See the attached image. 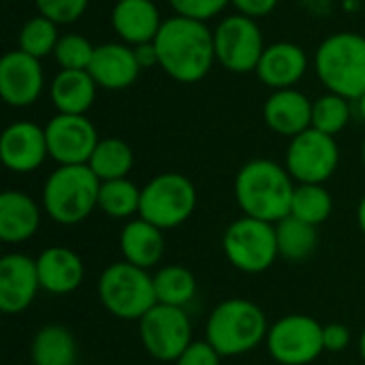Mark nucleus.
Returning a JSON list of instances; mask_svg holds the SVG:
<instances>
[{
  "instance_id": "nucleus-1",
  "label": "nucleus",
  "mask_w": 365,
  "mask_h": 365,
  "mask_svg": "<svg viewBox=\"0 0 365 365\" xmlns=\"http://www.w3.org/2000/svg\"><path fill=\"white\" fill-rule=\"evenodd\" d=\"M152 43L154 60L169 77L182 83L203 79L216 60L214 34L205 28L203 21L182 15L163 21Z\"/></svg>"
},
{
  "instance_id": "nucleus-2",
  "label": "nucleus",
  "mask_w": 365,
  "mask_h": 365,
  "mask_svg": "<svg viewBox=\"0 0 365 365\" xmlns=\"http://www.w3.org/2000/svg\"><path fill=\"white\" fill-rule=\"evenodd\" d=\"M293 195L295 180L274 160H250L235 175V201L244 216L276 225L291 216Z\"/></svg>"
},
{
  "instance_id": "nucleus-3",
  "label": "nucleus",
  "mask_w": 365,
  "mask_h": 365,
  "mask_svg": "<svg viewBox=\"0 0 365 365\" xmlns=\"http://www.w3.org/2000/svg\"><path fill=\"white\" fill-rule=\"evenodd\" d=\"M98 190L101 180L88 165H58L43 184L41 205L49 220L73 227L98 207Z\"/></svg>"
},
{
  "instance_id": "nucleus-4",
  "label": "nucleus",
  "mask_w": 365,
  "mask_h": 365,
  "mask_svg": "<svg viewBox=\"0 0 365 365\" xmlns=\"http://www.w3.org/2000/svg\"><path fill=\"white\" fill-rule=\"evenodd\" d=\"M269 323L265 312L250 299L231 297L220 302L207 317L205 340L225 357H237L265 342Z\"/></svg>"
},
{
  "instance_id": "nucleus-5",
  "label": "nucleus",
  "mask_w": 365,
  "mask_h": 365,
  "mask_svg": "<svg viewBox=\"0 0 365 365\" xmlns=\"http://www.w3.org/2000/svg\"><path fill=\"white\" fill-rule=\"evenodd\" d=\"M101 306L120 321H141L158 302L154 276L126 261L107 265L96 280Z\"/></svg>"
},
{
  "instance_id": "nucleus-6",
  "label": "nucleus",
  "mask_w": 365,
  "mask_h": 365,
  "mask_svg": "<svg viewBox=\"0 0 365 365\" xmlns=\"http://www.w3.org/2000/svg\"><path fill=\"white\" fill-rule=\"evenodd\" d=\"M314 64L331 94L357 101L365 94V36L340 32L325 38L317 51Z\"/></svg>"
},
{
  "instance_id": "nucleus-7",
  "label": "nucleus",
  "mask_w": 365,
  "mask_h": 365,
  "mask_svg": "<svg viewBox=\"0 0 365 365\" xmlns=\"http://www.w3.org/2000/svg\"><path fill=\"white\" fill-rule=\"evenodd\" d=\"M197 210V188L182 173H160L141 188L139 216L163 231L190 220Z\"/></svg>"
},
{
  "instance_id": "nucleus-8",
  "label": "nucleus",
  "mask_w": 365,
  "mask_h": 365,
  "mask_svg": "<svg viewBox=\"0 0 365 365\" xmlns=\"http://www.w3.org/2000/svg\"><path fill=\"white\" fill-rule=\"evenodd\" d=\"M222 252L237 272L252 276L263 274L280 257L276 227L265 220L242 216L225 229Z\"/></svg>"
},
{
  "instance_id": "nucleus-9",
  "label": "nucleus",
  "mask_w": 365,
  "mask_h": 365,
  "mask_svg": "<svg viewBox=\"0 0 365 365\" xmlns=\"http://www.w3.org/2000/svg\"><path fill=\"white\" fill-rule=\"evenodd\" d=\"M323 327L317 319L295 312L280 317L269 325L265 346L269 357L280 365H310L323 353Z\"/></svg>"
},
{
  "instance_id": "nucleus-10",
  "label": "nucleus",
  "mask_w": 365,
  "mask_h": 365,
  "mask_svg": "<svg viewBox=\"0 0 365 365\" xmlns=\"http://www.w3.org/2000/svg\"><path fill=\"white\" fill-rule=\"evenodd\" d=\"M139 323V340L145 353L163 364H175L178 357L195 342L192 323L186 308L156 304Z\"/></svg>"
},
{
  "instance_id": "nucleus-11",
  "label": "nucleus",
  "mask_w": 365,
  "mask_h": 365,
  "mask_svg": "<svg viewBox=\"0 0 365 365\" xmlns=\"http://www.w3.org/2000/svg\"><path fill=\"white\" fill-rule=\"evenodd\" d=\"M340 165V150L331 135L308 128L291 139L284 167L297 184H325Z\"/></svg>"
},
{
  "instance_id": "nucleus-12",
  "label": "nucleus",
  "mask_w": 365,
  "mask_h": 365,
  "mask_svg": "<svg viewBox=\"0 0 365 365\" xmlns=\"http://www.w3.org/2000/svg\"><path fill=\"white\" fill-rule=\"evenodd\" d=\"M216 60L233 73H250L259 66L265 51L259 26L248 15L222 19L214 32Z\"/></svg>"
},
{
  "instance_id": "nucleus-13",
  "label": "nucleus",
  "mask_w": 365,
  "mask_h": 365,
  "mask_svg": "<svg viewBox=\"0 0 365 365\" xmlns=\"http://www.w3.org/2000/svg\"><path fill=\"white\" fill-rule=\"evenodd\" d=\"M49 156L58 165H88L98 135L94 124L86 115L58 113L45 126Z\"/></svg>"
},
{
  "instance_id": "nucleus-14",
  "label": "nucleus",
  "mask_w": 365,
  "mask_h": 365,
  "mask_svg": "<svg viewBox=\"0 0 365 365\" xmlns=\"http://www.w3.org/2000/svg\"><path fill=\"white\" fill-rule=\"evenodd\" d=\"M41 289L36 259L24 252H6L0 259V310L9 317L26 312Z\"/></svg>"
},
{
  "instance_id": "nucleus-15",
  "label": "nucleus",
  "mask_w": 365,
  "mask_h": 365,
  "mask_svg": "<svg viewBox=\"0 0 365 365\" xmlns=\"http://www.w3.org/2000/svg\"><path fill=\"white\" fill-rule=\"evenodd\" d=\"M49 156L45 128L34 122H15L0 137L2 165L13 173H32Z\"/></svg>"
},
{
  "instance_id": "nucleus-16",
  "label": "nucleus",
  "mask_w": 365,
  "mask_h": 365,
  "mask_svg": "<svg viewBox=\"0 0 365 365\" xmlns=\"http://www.w3.org/2000/svg\"><path fill=\"white\" fill-rule=\"evenodd\" d=\"M43 90V68L38 58L15 49L0 60V96L11 107L32 105Z\"/></svg>"
},
{
  "instance_id": "nucleus-17",
  "label": "nucleus",
  "mask_w": 365,
  "mask_h": 365,
  "mask_svg": "<svg viewBox=\"0 0 365 365\" xmlns=\"http://www.w3.org/2000/svg\"><path fill=\"white\" fill-rule=\"evenodd\" d=\"M36 269L41 289L49 295H68L75 293L86 278L83 259L68 246L56 244L36 257Z\"/></svg>"
},
{
  "instance_id": "nucleus-18",
  "label": "nucleus",
  "mask_w": 365,
  "mask_h": 365,
  "mask_svg": "<svg viewBox=\"0 0 365 365\" xmlns=\"http://www.w3.org/2000/svg\"><path fill=\"white\" fill-rule=\"evenodd\" d=\"M43 205L28 192L6 190L0 195V240L4 244H24L41 229Z\"/></svg>"
},
{
  "instance_id": "nucleus-19",
  "label": "nucleus",
  "mask_w": 365,
  "mask_h": 365,
  "mask_svg": "<svg viewBox=\"0 0 365 365\" xmlns=\"http://www.w3.org/2000/svg\"><path fill=\"white\" fill-rule=\"evenodd\" d=\"M141 68L139 56L120 43H107L94 49V58L90 62L88 73L107 90H124L135 83Z\"/></svg>"
},
{
  "instance_id": "nucleus-20",
  "label": "nucleus",
  "mask_w": 365,
  "mask_h": 365,
  "mask_svg": "<svg viewBox=\"0 0 365 365\" xmlns=\"http://www.w3.org/2000/svg\"><path fill=\"white\" fill-rule=\"evenodd\" d=\"M265 124L284 137H297L312 128V103L297 90H276L263 107Z\"/></svg>"
},
{
  "instance_id": "nucleus-21",
  "label": "nucleus",
  "mask_w": 365,
  "mask_h": 365,
  "mask_svg": "<svg viewBox=\"0 0 365 365\" xmlns=\"http://www.w3.org/2000/svg\"><path fill=\"white\" fill-rule=\"evenodd\" d=\"M165 231L156 225L139 218L126 220V225L120 231V252L122 261L141 267L152 269L156 267L165 257Z\"/></svg>"
},
{
  "instance_id": "nucleus-22",
  "label": "nucleus",
  "mask_w": 365,
  "mask_h": 365,
  "mask_svg": "<svg viewBox=\"0 0 365 365\" xmlns=\"http://www.w3.org/2000/svg\"><path fill=\"white\" fill-rule=\"evenodd\" d=\"M257 73L261 81L274 90H287L306 73V53L299 45L276 43L265 47Z\"/></svg>"
},
{
  "instance_id": "nucleus-23",
  "label": "nucleus",
  "mask_w": 365,
  "mask_h": 365,
  "mask_svg": "<svg viewBox=\"0 0 365 365\" xmlns=\"http://www.w3.org/2000/svg\"><path fill=\"white\" fill-rule=\"evenodd\" d=\"M113 30L128 43L145 45L156 38L163 21L152 0H120L111 13Z\"/></svg>"
},
{
  "instance_id": "nucleus-24",
  "label": "nucleus",
  "mask_w": 365,
  "mask_h": 365,
  "mask_svg": "<svg viewBox=\"0 0 365 365\" xmlns=\"http://www.w3.org/2000/svg\"><path fill=\"white\" fill-rule=\"evenodd\" d=\"M96 98V81L88 71H60L51 83V101L58 113L86 115Z\"/></svg>"
},
{
  "instance_id": "nucleus-25",
  "label": "nucleus",
  "mask_w": 365,
  "mask_h": 365,
  "mask_svg": "<svg viewBox=\"0 0 365 365\" xmlns=\"http://www.w3.org/2000/svg\"><path fill=\"white\" fill-rule=\"evenodd\" d=\"M32 365H75L77 364V340L64 325H43L30 344Z\"/></svg>"
},
{
  "instance_id": "nucleus-26",
  "label": "nucleus",
  "mask_w": 365,
  "mask_h": 365,
  "mask_svg": "<svg viewBox=\"0 0 365 365\" xmlns=\"http://www.w3.org/2000/svg\"><path fill=\"white\" fill-rule=\"evenodd\" d=\"M154 291L158 304L186 308L197 297V278L188 267L169 263L156 269Z\"/></svg>"
},
{
  "instance_id": "nucleus-27",
  "label": "nucleus",
  "mask_w": 365,
  "mask_h": 365,
  "mask_svg": "<svg viewBox=\"0 0 365 365\" xmlns=\"http://www.w3.org/2000/svg\"><path fill=\"white\" fill-rule=\"evenodd\" d=\"M276 240H278V252L282 259L291 263H302L310 259L319 244L317 227L295 218L287 216L284 220L276 222Z\"/></svg>"
},
{
  "instance_id": "nucleus-28",
  "label": "nucleus",
  "mask_w": 365,
  "mask_h": 365,
  "mask_svg": "<svg viewBox=\"0 0 365 365\" xmlns=\"http://www.w3.org/2000/svg\"><path fill=\"white\" fill-rule=\"evenodd\" d=\"M133 165H135V154H133L130 145L118 137L101 139L90 156V163H88V167L94 171V175L101 182L126 178L130 173Z\"/></svg>"
},
{
  "instance_id": "nucleus-29",
  "label": "nucleus",
  "mask_w": 365,
  "mask_h": 365,
  "mask_svg": "<svg viewBox=\"0 0 365 365\" xmlns=\"http://www.w3.org/2000/svg\"><path fill=\"white\" fill-rule=\"evenodd\" d=\"M141 188L128 178L101 182L98 210L113 220H133L139 216Z\"/></svg>"
},
{
  "instance_id": "nucleus-30",
  "label": "nucleus",
  "mask_w": 365,
  "mask_h": 365,
  "mask_svg": "<svg viewBox=\"0 0 365 365\" xmlns=\"http://www.w3.org/2000/svg\"><path fill=\"white\" fill-rule=\"evenodd\" d=\"M334 212V199L323 184H299L295 186L291 216L319 227L329 220Z\"/></svg>"
},
{
  "instance_id": "nucleus-31",
  "label": "nucleus",
  "mask_w": 365,
  "mask_h": 365,
  "mask_svg": "<svg viewBox=\"0 0 365 365\" xmlns=\"http://www.w3.org/2000/svg\"><path fill=\"white\" fill-rule=\"evenodd\" d=\"M56 26L58 24L47 19L45 15L28 19L19 32V49L34 58H43V56L51 53L60 41Z\"/></svg>"
},
{
  "instance_id": "nucleus-32",
  "label": "nucleus",
  "mask_w": 365,
  "mask_h": 365,
  "mask_svg": "<svg viewBox=\"0 0 365 365\" xmlns=\"http://www.w3.org/2000/svg\"><path fill=\"white\" fill-rule=\"evenodd\" d=\"M351 120V109L344 96L325 94L312 103V128L325 135H338L346 128Z\"/></svg>"
},
{
  "instance_id": "nucleus-33",
  "label": "nucleus",
  "mask_w": 365,
  "mask_h": 365,
  "mask_svg": "<svg viewBox=\"0 0 365 365\" xmlns=\"http://www.w3.org/2000/svg\"><path fill=\"white\" fill-rule=\"evenodd\" d=\"M94 49L92 43L79 34H66L60 36L53 56L58 60V64L62 66V71H88L90 62L94 58Z\"/></svg>"
},
{
  "instance_id": "nucleus-34",
  "label": "nucleus",
  "mask_w": 365,
  "mask_h": 365,
  "mask_svg": "<svg viewBox=\"0 0 365 365\" xmlns=\"http://www.w3.org/2000/svg\"><path fill=\"white\" fill-rule=\"evenodd\" d=\"M38 13L56 24H71L79 19L90 0H34Z\"/></svg>"
},
{
  "instance_id": "nucleus-35",
  "label": "nucleus",
  "mask_w": 365,
  "mask_h": 365,
  "mask_svg": "<svg viewBox=\"0 0 365 365\" xmlns=\"http://www.w3.org/2000/svg\"><path fill=\"white\" fill-rule=\"evenodd\" d=\"M231 0H169V4L175 9L178 15L205 21L214 15H218Z\"/></svg>"
},
{
  "instance_id": "nucleus-36",
  "label": "nucleus",
  "mask_w": 365,
  "mask_h": 365,
  "mask_svg": "<svg viewBox=\"0 0 365 365\" xmlns=\"http://www.w3.org/2000/svg\"><path fill=\"white\" fill-rule=\"evenodd\" d=\"M175 365H222V355L207 340H195L178 357Z\"/></svg>"
},
{
  "instance_id": "nucleus-37",
  "label": "nucleus",
  "mask_w": 365,
  "mask_h": 365,
  "mask_svg": "<svg viewBox=\"0 0 365 365\" xmlns=\"http://www.w3.org/2000/svg\"><path fill=\"white\" fill-rule=\"evenodd\" d=\"M351 329L342 323H329L323 327V346L325 353H342L351 346Z\"/></svg>"
},
{
  "instance_id": "nucleus-38",
  "label": "nucleus",
  "mask_w": 365,
  "mask_h": 365,
  "mask_svg": "<svg viewBox=\"0 0 365 365\" xmlns=\"http://www.w3.org/2000/svg\"><path fill=\"white\" fill-rule=\"evenodd\" d=\"M244 15L248 17H261L274 11L278 0H231Z\"/></svg>"
},
{
  "instance_id": "nucleus-39",
  "label": "nucleus",
  "mask_w": 365,
  "mask_h": 365,
  "mask_svg": "<svg viewBox=\"0 0 365 365\" xmlns=\"http://www.w3.org/2000/svg\"><path fill=\"white\" fill-rule=\"evenodd\" d=\"M357 225H359L361 233L365 235V195L364 199L359 201V205H357Z\"/></svg>"
},
{
  "instance_id": "nucleus-40",
  "label": "nucleus",
  "mask_w": 365,
  "mask_h": 365,
  "mask_svg": "<svg viewBox=\"0 0 365 365\" xmlns=\"http://www.w3.org/2000/svg\"><path fill=\"white\" fill-rule=\"evenodd\" d=\"M359 353H361V359L365 361V327L364 331H361V336H359Z\"/></svg>"
},
{
  "instance_id": "nucleus-41",
  "label": "nucleus",
  "mask_w": 365,
  "mask_h": 365,
  "mask_svg": "<svg viewBox=\"0 0 365 365\" xmlns=\"http://www.w3.org/2000/svg\"><path fill=\"white\" fill-rule=\"evenodd\" d=\"M359 113H361V118L365 120V94L359 98Z\"/></svg>"
},
{
  "instance_id": "nucleus-42",
  "label": "nucleus",
  "mask_w": 365,
  "mask_h": 365,
  "mask_svg": "<svg viewBox=\"0 0 365 365\" xmlns=\"http://www.w3.org/2000/svg\"><path fill=\"white\" fill-rule=\"evenodd\" d=\"M361 154H364V163H365V141H364V148H361Z\"/></svg>"
},
{
  "instance_id": "nucleus-43",
  "label": "nucleus",
  "mask_w": 365,
  "mask_h": 365,
  "mask_svg": "<svg viewBox=\"0 0 365 365\" xmlns=\"http://www.w3.org/2000/svg\"><path fill=\"white\" fill-rule=\"evenodd\" d=\"M17 365H32V364H17Z\"/></svg>"
},
{
  "instance_id": "nucleus-44",
  "label": "nucleus",
  "mask_w": 365,
  "mask_h": 365,
  "mask_svg": "<svg viewBox=\"0 0 365 365\" xmlns=\"http://www.w3.org/2000/svg\"><path fill=\"white\" fill-rule=\"evenodd\" d=\"M6 2H15V0H6Z\"/></svg>"
}]
</instances>
